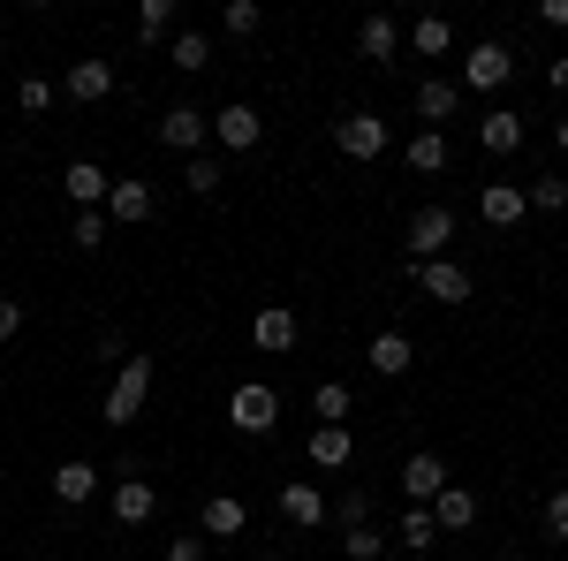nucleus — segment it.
<instances>
[{"label":"nucleus","instance_id":"7c9ffc66","mask_svg":"<svg viewBox=\"0 0 568 561\" xmlns=\"http://www.w3.org/2000/svg\"><path fill=\"white\" fill-rule=\"evenodd\" d=\"M220 182H227L220 160H205V152H197V160H182V190H190V198H213Z\"/></svg>","mask_w":568,"mask_h":561},{"label":"nucleus","instance_id":"bb28decb","mask_svg":"<svg viewBox=\"0 0 568 561\" xmlns=\"http://www.w3.org/2000/svg\"><path fill=\"white\" fill-rule=\"evenodd\" d=\"M409 46H417L425 61H439V53H455V23H447V16H417V23H409Z\"/></svg>","mask_w":568,"mask_h":561},{"label":"nucleus","instance_id":"1a4fd4ad","mask_svg":"<svg viewBox=\"0 0 568 561\" xmlns=\"http://www.w3.org/2000/svg\"><path fill=\"white\" fill-rule=\"evenodd\" d=\"M508 77H516V53H508L500 39H485V46L463 53V84H470V91H500Z\"/></svg>","mask_w":568,"mask_h":561},{"label":"nucleus","instance_id":"a19ab883","mask_svg":"<svg viewBox=\"0 0 568 561\" xmlns=\"http://www.w3.org/2000/svg\"><path fill=\"white\" fill-rule=\"evenodd\" d=\"M16 334H23V303L0 297V342H16Z\"/></svg>","mask_w":568,"mask_h":561},{"label":"nucleus","instance_id":"4c0bfd02","mask_svg":"<svg viewBox=\"0 0 568 561\" xmlns=\"http://www.w3.org/2000/svg\"><path fill=\"white\" fill-rule=\"evenodd\" d=\"M546 531H554V539H568V485H554V493H546Z\"/></svg>","mask_w":568,"mask_h":561},{"label":"nucleus","instance_id":"423d86ee","mask_svg":"<svg viewBox=\"0 0 568 561\" xmlns=\"http://www.w3.org/2000/svg\"><path fill=\"white\" fill-rule=\"evenodd\" d=\"M205 137H213V122H205L190 99H175V107L160 114V144H168V152H182V160H197V152H205Z\"/></svg>","mask_w":568,"mask_h":561},{"label":"nucleus","instance_id":"393cba45","mask_svg":"<svg viewBox=\"0 0 568 561\" xmlns=\"http://www.w3.org/2000/svg\"><path fill=\"white\" fill-rule=\"evenodd\" d=\"M168 61H175L182 77H205V69H213V39H205V31H175V39H168Z\"/></svg>","mask_w":568,"mask_h":561},{"label":"nucleus","instance_id":"a878e982","mask_svg":"<svg viewBox=\"0 0 568 561\" xmlns=\"http://www.w3.org/2000/svg\"><path fill=\"white\" fill-rule=\"evenodd\" d=\"M402 160H409L417 174H447V160H455V152H447V130H417Z\"/></svg>","mask_w":568,"mask_h":561},{"label":"nucleus","instance_id":"72a5a7b5","mask_svg":"<svg viewBox=\"0 0 568 561\" xmlns=\"http://www.w3.org/2000/svg\"><path fill=\"white\" fill-rule=\"evenodd\" d=\"M530 213H568V182L561 174H538V182H530Z\"/></svg>","mask_w":568,"mask_h":561},{"label":"nucleus","instance_id":"6e6552de","mask_svg":"<svg viewBox=\"0 0 568 561\" xmlns=\"http://www.w3.org/2000/svg\"><path fill=\"white\" fill-rule=\"evenodd\" d=\"M251 342H258L265 357H288V349L304 342V319H296L288 303H258V319H251Z\"/></svg>","mask_w":568,"mask_h":561},{"label":"nucleus","instance_id":"aec40b11","mask_svg":"<svg viewBox=\"0 0 568 561\" xmlns=\"http://www.w3.org/2000/svg\"><path fill=\"white\" fill-rule=\"evenodd\" d=\"M524 114H516V107H493V114H485V122H478V144H485V152H524Z\"/></svg>","mask_w":568,"mask_h":561},{"label":"nucleus","instance_id":"7ed1b4c3","mask_svg":"<svg viewBox=\"0 0 568 561\" xmlns=\"http://www.w3.org/2000/svg\"><path fill=\"white\" fill-rule=\"evenodd\" d=\"M447 485H455V478H447V455H433V448H417V455L402 463V493H409V509H433Z\"/></svg>","mask_w":568,"mask_h":561},{"label":"nucleus","instance_id":"ddd939ff","mask_svg":"<svg viewBox=\"0 0 568 561\" xmlns=\"http://www.w3.org/2000/svg\"><path fill=\"white\" fill-rule=\"evenodd\" d=\"M409 107H417V122H425V130L455 122V107H463V77H425V84L409 91Z\"/></svg>","mask_w":568,"mask_h":561},{"label":"nucleus","instance_id":"a211bd4d","mask_svg":"<svg viewBox=\"0 0 568 561\" xmlns=\"http://www.w3.org/2000/svg\"><path fill=\"white\" fill-rule=\"evenodd\" d=\"M152 517H160V485L122 478V485H114V523H122V531H136V523H152Z\"/></svg>","mask_w":568,"mask_h":561},{"label":"nucleus","instance_id":"ea45409f","mask_svg":"<svg viewBox=\"0 0 568 561\" xmlns=\"http://www.w3.org/2000/svg\"><path fill=\"white\" fill-rule=\"evenodd\" d=\"M168 561H205V539H197V531H182V539H168Z\"/></svg>","mask_w":568,"mask_h":561},{"label":"nucleus","instance_id":"dca6fc26","mask_svg":"<svg viewBox=\"0 0 568 561\" xmlns=\"http://www.w3.org/2000/svg\"><path fill=\"white\" fill-rule=\"evenodd\" d=\"M364 364H372L379 380H402V372L417 364V342H409L402 327H387V334H372V349H364Z\"/></svg>","mask_w":568,"mask_h":561},{"label":"nucleus","instance_id":"f8f14e48","mask_svg":"<svg viewBox=\"0 0 568 561\" xmlns=\"http://www.w3.org/2000/svg\"><path fill=\"white\" fill-rule=\"evenodd\" d=\"M152 213H160L152 182H130V174H114V190H106V220H114V228H144Z\"/></svg>","mask_w":568,"mask_h":561},{"label":"nucleus","instance_id":"c85d7f7f","mask_svg":"<svg viewBox=\"0 0 568 561\" xmlns=\"http://www.w3.org/2000/svg\"><path fill=\"white\" fill-rule=\"evenodd\" d=\"M433 539H439L433 509H409V517L394 523V547H402V554H425V547H433Z\"/></svg>","mask_w":568,"mask_h":561},{"label":"nucleus","instance_id":"4468645a","mask_svg":"<svg viewBox=\"0 0 568 561\" xmlns=\"http://www.w3.org/2000/svg\"><path fill=\"white\" fill-rule=\"evenodd\" d=\"M409 273H417V289H425L433 303H470V289H478V281H470V266H455V259L409 266Z\"/></svg>","mask_w":568,"mask_h":561},{"label":"nucleus","instance_id":"6ab92c4d","mask_svg":"<svg viewBox=\"0 0 568 561\" xmlns=\"http://www.w3.org/2000/svg\"><path fill=\"white\" fill-rule=\"evenodd\" d=\"M61 91H69L77 107H99V99H114V61H77V69L61 77Z\"/></svg>","mask_w":568,"mask_h":561},{"label":"nucleus","instance_id":"2f4dec72","mask_svg":"<svg viewBox=\"0 0 568 561\" xmlns=\"http://www.w3.org/2000/svg\"><path fill=\"white\" fill-rule=\"evenodd\" d=\"M220 23H227V39H258L265 8H258V0H227V8H220Z\"/></svg>","mask_w":568,"mask_h":561},{"label":"nucleus","instance_id":"c9c22d12","mask_svg":"<svg viewBox=\"0 0 568 561\" xmlns=\"http://www.w3.org/2000/svg\"><path fill=\"white\" fill-rule=\"evenodd\" d=\"M106 228H114L106 213H77V220H69V243H77V251H99V243H106Z\"/></svg>","mask_w":568,"mask_h":561},{"label":"nucleus","instance_id":"58836bf2","mask_svg":"<svg viewBox=\"0 0 568 561\" xmlns=\"http://www.w3.org/2000/svg\"><path fill=\"white\" fill-rule=\"evenodd\" d=\"M99 357H106V364H114V372H122V364H130V342H122V327H106V334H99Z\"/></svg>","mask_w":568,"mask_h":561},{"label":"nucleus","instance_id":"412c9836","mask_svg":"<svg viewBox=\"0 0 568 561\" xmlns=\"http://www.w3.org/2000/svg\"><path fill=\"white\" fill-rule=\"evenodd\" d=\"M356 53H364V61H394V53H402V23H394V16H364V23H356Z\"/></svg>","mask_w":568,"mask_h":561},{"label":"nucleus","instance_id":"79ce46f5","mask_svg":"<svg viewBox=\"0 0 568 561\" xmlns=\"http://www.w3.org/2000/svg\"><path fill=\"white\" fill-rule=\"evenodd\" d=\"M538 23H546V31H568V0H546V8H538Z\"/></svg>","mask_w":568,"mask_h":561},{"label":"nucleus","instance_id":"473e14b6","mask_svg":"<svg viewBox=\"0 0 568 561\" xmlns=\"http://www.w3.org/2000/svg\"><path fill=\"white\" fill-rule=\"evenodd\" d=\"M334 523H342V531H356V523H372V485H349V493L334 501Z\"/></svg>","mask_w":568,"mask_h":561},{"label":"nucleus","instance_id":"20e7f679","mask_svg":"<svg viewBox=\"0 0 568 561\" xmlns=\"http://www.w3.org/2000/svg\"><path fill=\"white\" fill-rule=\"evenodd\" d=\"M334 144H342V160H379V152H387V114H372V107L342 114Z\"/></svg>","mask_w":568,"mask_h":561},{"label":"nucleus","instance_id":"0eeeda50","mask_svg":"<svg viewBox=\"0 0 568 561\" xmlns=\"http://www.w3.org/2000/svg\"><path fill=\"white\" fill-rule=\"evenodd\" d=\"M227 425H235V432H273V425H281V394L258 388V380L235 388V394H227Z\"/></svg>","mask_w":568,"mask_h":561},{"label":"nucleus","instance_id":"9b49d317","mask_svg":"<svg viewBox=\"0 0 568 561\" xmlns=\"http://www.w3.org/2000/svg\"><path fill=\"white\" fill-rule=\"evenodd\" d=\"M61 190H69V206H77V213H106V190H114V174L99 168V160H69Z\"/></svg>","mask_w":568,"mask_h":561},{"label":"nucleus","instance_id":"5701e85b","mask_svg":"<svg viewBox=\"0 0 568 561\" xmlns=\"http://www.w3.org/2000/svg\"><path fill=\"white\" fill-rule=\"evenodd\" d=\"M281 517L296 523V531H318L326 523V493L318 485H281Z\"/></svg>","mask_w":568,"mask_h":561},{"label":"nucleus","instance_id":"f3484780","mask_svg":"<svg viewBox=\"0 0 568 561\" xmlns=\"http://www.w3.org/2000/svg\"><path fill=\"white\" fill-rule=\"evenodd\" d=\"M304 455L318 463V471H349V463H356V432L349 425H318L304 440Z\"/></svg>","mask_w":568,"mask_h":561},{"label":"nucleus","instance_id":"e433bc0d","mask_svg":"<svg viewBox=\"0 0 568 561\" xmlns=\"http://www.w3.org/2000/svg\"><path fill=\"white\" fill-rule=\"evenodd\" d=\"M16 99H23V114H45V107H53V84H45V77H23Z\"/></svg>","mask_w":568,"mask_h":561},{"label":"nucleus","instance_id":"f704fd0d","mask_svg":"<svg viewBox=\"0 0 568 561\" xmlns=\"http://www.w3.org/2000/svg\"><path fill=\"white\" fill-rule=\"evenodd\" d=\"M342 554H349V561H379V554H387V539H379L372 523H356V531H342Z\"/></svg>","mask_w":568,"mask_h":561},{"label":"nucleus","instance_id":"2eb2a0df","mask_svg":"<svg viewBox=\"0 0 568 561\" xmlns=\"http://www.w3.org/2000/svg\"><path fill=\"white\" fill-rule=\"evenodd\" d=\"M478 517H485V501L470 493V485H447L433 501V523H439V539H455V531H478Z\"/></svg>","mask_w":568,"mask_h":561},{"label":"nucleus","instance_id":"4be33fe9","mask_svg":"<svg viewBox=\"0 0 568 561\" xmlns=\"http://www.w3.org/2000/svg\"><path fill=\"white\" fill-rule=\"evenodd\" d=\"M91 493H99V463H61V471H53V501H61V509H84Z\"/></svg>","mask_w":568,"mask_h":561},{"label":"nucleus","instance_id":"c756f323","mask_svg":"<svg viewBox=\"0 0 568 561\" xmlns=\"http://www.w3.org/2000/svg\"><path fill=\"white\" fill-rule=\"evenodd\" d=\"M136 39L144 46L175 39V0H144V8H136Z\"/></svg>","mask_w":568,"mask_h":561},{"label":"nucleus","instance_id":"f03ea898","mask_svg":"<svg viewBox=\"0 0 568 561\" xmlns=\"http://www.w3.org/2000/svg\"><path fill=\"white\" fill-rule=\"evenodd\" d=\"M144 394H152V357H130V364L114 372V388H106V425H136Z\"/></svg>","mask_w":568,"mask_h":561},{"label":"nucleus","instance_id":"37998d69","mask_svg":"<svg viewBox=\"0 0 568 561\" xmlns=\"http://www.w3.org/2000/svg\"><path fill=\"white\" fill-rule=\"evenodd\" d=\"M546 84H554V91H561V99H568V53H561V61H554V69H546Z\"/></svg>","mask_w":568,"mask_h":561},{"label":"nucleus","instance_id":"b1692460","mask_svg":"<svg viewBox=\"0 0 568 561\" xmlns=\"http://www.w3.org/2000/svg\"><path fill=\"white\" fill-rule=\"evenodd\" d=\"M349 410H356L349 380H318V388H311V418H318V425H349Z\"/></svg>","mask_w":568,"mask_h":561},{"label":"nucleus","instance_id":"cd10ccee","mask_svg":"<svg viewBox=\"0 0 568 561\" xmlns=\"http://www.w3.org/2000/svg\"><path fill=\"white\" fill-rule=\"evenodd\" d=\"M243 523H251V509H243L235 493H213V501H205V531H213V539H235Z\"/></svg>","mask_w":568,"mask_h":561},{"label":"nucleus","instance_id":"39448f33","mask_svg":"<svg viewBox=\"0 0 568 561\" xmlns=\"http://www.w3.org/2000/svg\"><path fill=\"white\" fill-rule=\"evenodd\" d=\"M213 137L227 144V152H258L265 144V114L251 107V99H227V107L213 114Z\"/></svg>","mask_w":568,"mask_h":561},{"label":"nucleus","instance_id":"f257e3e1","mask_svg":"<svg viewBox=\"0 0 568 561\" xmlns=\"http://www.w3.org/2000/svg\"><path fill=\"white\" fill-rule=\"evenodd\" d=\"M447 243H455V206H417V213H409V236H402L409 266L447 259Z\"/></svg>","mask_w":568,"mask_h":561},{"label":"nucleus","instance_id":"9d476101","mask_svg":"<svg viewBox=\"0 0 568 561\" xmlns=\"http://www.w3.org/2000/svg\"><path fill=\"white\" fill-rule=\"evenodd\" d=\"M478 213H485V228H500V236H508V228H524L530 190H524V182H485V190H478Z\"/></svg>","mask_w":568,"mask_h":561},{"label":"nucleus","instance_id":"c03bdc74","mask_svg":"<svg viewBox=\"0 0 568 561\" xmlns=\"http://www.w3.org/2000/svg\"><path fill=\"white\" fill-rule=\"evenodd\" d=\"M554 144H561V160H568V114H561V122H554Z\"/></svg>","mask_w":568,"mask_h":561}]
</instances>
